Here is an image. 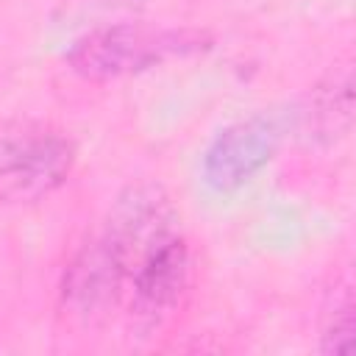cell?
I'll return each instance as SVG.
<instances>
[{"instance_id": "cell-2", "label": "cell", "mask_w": 356, "mask_h": 356, "mask_svg": "<svg viewBox=\"0 0 356 356\" xmlns=\"http://www.w3.org/2000/svg\"><path fill=\"white\" fill-rule=\"evenodd\" d=\"M75 164V145L42 122L0 128V200L33 203L56 192Z\"/></svg>"}, {"instance_id": "cell-3", "label": "cell", "mask_w": 356, "mask_h": 356, "mask_svg": "<svg viewBox=\"0 0 356 356\" xmlns=\"http://www.w3.org/2000/svg\"><path fill=\"white\" fill-rule=\"evenodd\" d=\"M195 47H197V36H189V33L114 25L78 39L67 58L72 70L81 72L83 78L106 81V78H120V75L156 67L159 61Z\"/></svg>"}, {"instance_id": "cell-5", "label": "cell", "mask_w": 356, "mask_h": 356, "mask_svg": "<svg viewBox=\"0 0 356 356\" xmlns=\"http://www.w3.org/2000/svg\"><path fill=\"white\" fill-rule=\"evenodd\" d=\"M353 348V298L345 286L339 300H334V312L328 314V325L323 331V350L348 353Z\"/></svg>"}, {"instance_id": "cell-4", "label": "cell", "mask_w": 356, "mask_h": 356, "mask_svg": "<svg viewBox=\"0 0 356 356\" xmlns=\"http://www.w3.org/2000/svg\"><path fill=\"white\" fill-rule=\"evenodd\" d=\"M278 147V128L267 117L239 120L222 128L203 153V181L214 192H234L261 172Z\"/></svg>"}, {"instance_id": "cell-1", "label": "cell", "mask_w": 356, "mask_h": 356, "mask_svg": "<svg viewBox=\"0 0 356 356\" xmlns=\"http://www.w3.org/2000/svg\"><path fill=\"white\" fill-rule=\"evenodd\" d=\"M189 286V248L181 214L156 184L128 186L100 234L64 275V303L83 323L120 317L134 331L159 328Z\"/></svg>"}]
</instances>
